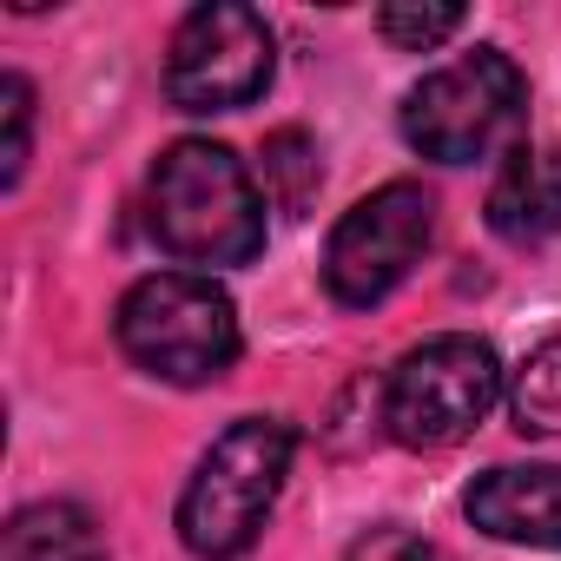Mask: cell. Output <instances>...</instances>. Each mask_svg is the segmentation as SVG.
Masks as SVG:
<instances>
[{"label":"cell","mask_w":561,"mask_h":561,"mask_svg":"<svg viewBox=\"0 0 561 561\" xmlns=\"http://www.w3.org/2000/svg\"><path fill=\"white\" fill-rule=\"evenodd\" d=\"M469 522L515 548H561V462H502L469 482Z\"/></svg>","instance_id":"ba28073f"},{"label":"cell","mask_w":561,"mask_h":561,"mask_svg":"<svg viewBox=\"0 0 561 561\" xmlns=\"http://www.w3.org/2000/svg\"><path fill=\"white\" fill-rule=\"evenodd\" d=\"M8 561H106V541L80 502H34L8 522Z\"/></svg>","instance_id":"30bf717a"},{"label":"cell","mask_w":561,"mask_h":561,"mask_svg":"<svg viewBox=\"0 0 561 561\" xmlns=\"http://www.w3.org/2000/svg\"><path fill=\"white\" fill-rule=\"evenodd\" d=\"M0 119H8V146H0V185H21L27 146H34V87L21 73L0 80Z\"/></svg>","instance_id":"5bb4252c"},{"label":"cell","mask_w":561,"mask_h":561,"mask_svg":"<svg viewBox=\"0 0 561 561\" xmlns=\"http://www.w3.org/2000/svg\"><path fill=\"white\" fill-rule=\"evenodd\" d=\"M495 403H502V357L469 331L423 337L383 377V430L403 449H456Z\"/></svg>","instance_id":"5b68a950"},{"label":"cell","mask_w":561,"mask_h":561,"mask_svg":"<svg viewBox=\"0 0 561 561\" xmlns=\"http://www.w3.org/2000/svg\"><path fill=\"white\" fill-rule=\"evenodd\" d=\"M351 561H443V548H436V541H423L416 528L383 522V528H370V535H357V541H351Z\"/></svg>","instance_id":"9a60e30c"},{"label":"cell","mask_w":561,"mask_h":561,"mask_svg":"<svg viewBox=\"0 0 561 561\" xmlns=\"http://www.w3.org/2000/svg\"><path fill=\"white\" fill-rule=\"evenodd\" d=\"M489 231L508 244H548L561 231V146H515L489 185Z\"/></svg>","instance_id":"9c48e42d"},{"label":"cell","mask_w":561,"mask_h":561,"mask_svg":"<svg viewBox=\"0 0 561 561\" xmlns=\"http://www.w3.org/2000/svg\"><path fill=\"white\" fill-rule=\"evenodd\" d=\"M456 27H462V8H449V0H436V8H383V14H377V34H383L390 47H403V54H430V47H443Z\"/></svg>","instance_id":"4fadbf2b"},{"label":"cell","mask_w":561,"mask_h":561,"mask_svg":"<svg viewBox=\"0 0 561 561\" xmlns=\"http://www.w3.org/2000/svg\"><path fill=\"white\" fill-rule=\"evenodd\" d=\"M318 179H324V165H318L311 133L285 126V133H271V139H264V198H271L277 211H291V218H298V211L318 198Z\"/></svg>","instance_id":"7c38bea8"},{"label":"cell","mask_w":561,"mask_h":561,"mask_svg":"<svg viewBox=\"0 0 561 561\" xmlns=\"http://www.w3.org/2000/svg\"><path fill=\"white\" fill-rule=\"evenodd\" d=\"M508 416L522 436H561V337L535 344L508 383Z\"/></svg>","instance_id":"8fae6325"},{"label":"cell","mask_w":561,"mask_h":561,"mask_svg":"<svg viewBox=\"0 0 561 561\" xmlns=\"http://www.w3.org/2000/svg\"><path fill=\"white\" fill-rule=\"evenodd\" d=\"M291 456H298V430L285 416H238L198 456L179 495V541L198 561H238L264 535L277 495H285Z\"/></svg>","instance_id":"7a4b0ae2"},{"label":"cell","mask_w":561,"mask_h":561,"mask_svg":"<svg viewBox=\"0 0 561 561\" xmlns=\"http://www.w3.org/2000/svg\"><path fill=\"white\" fill-rule=\"evenodd\" d=\"M113 337L146 377L179 383V390L218 383L238 364V344H244L231 298L205 271H152V277H139L113 311Z\"/></svg>","instance_id":"3957f363"},{"label":"cell","mask_w":561,"mask_h":561,"mask_svg":"<svg viewBox=\"0 0 561 561\" xmlns=\"http://www.w3.org/2000/svg\"><path fill=\"white\" fill-rule=\"evenodd\" d=\"M528 126V73L502 47H476L403 93V139L436 165L515 152Z\"/></svg>","instance_id":"277c9868"},{"label":"cell","mask_w":561,"mask_h":561,"mask_svg":"<svg viewBox=\"0 0 561 561\" xmlns=\"http://www.w3.org/2000/svg\"><path fill=\"white\" fill-rule=\"evenodd\" d=\"M430 238H436V198L416 179L377 185L370 198H357L337 218V231L324 244V285H331V298L351 305V311L383 305L403 277L423 264Z\"/></svg>","instance_id":"8992f818"},{"label":"cell","mask_w":561,"mask_h":561,"mask_svg":"<svg viewBox=\"0 0 561 561\" xmlns=\"http://www.w3.org/2000/svg\"><path fill=\"white\" fill-rule=\"evenodd\" d=\"M271 27L244 0L192 8L165 47V100L179 113H238L271 87Z\"/></svg>","instance_id":"52a82bcc"},{"label":"cell","mask_w":561,"mask_h":561,"mask_svg":"<svg viewBox=\"0 0 561 561\" xmlns=\"http://www.w3.org/2000/svg\"><path fill=\"white\" fill-rule=\"evenodd\" d=\"M146 218L165 257L198 264L205 277L225 264H251L264 251V192L231 146L179 139L159 152L146 185Z\"/></svg>","instance_id":"6da1fadb"}]
</instances>
